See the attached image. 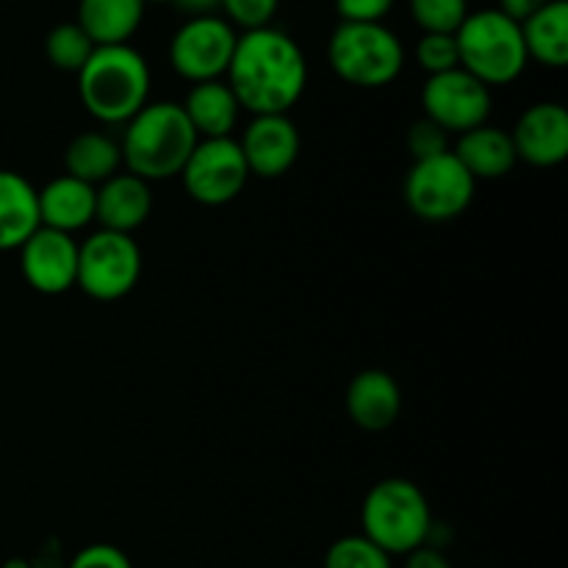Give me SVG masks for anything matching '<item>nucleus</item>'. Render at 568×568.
<instances>
[{"instance_id": "f257e3e1", "label": "nucleus", "mask_w": 568, "mask_h": 568, "mask_svg": "<svg viewBox=\"0 0 568 568\" xmlns=\"http://www.w3.org/2000/svg\"><path fill=\"white\" fill-rule=\"evenodd\" d=\"M227 87L250 114H288L308 83V61L288 33L266 26L239 33Z\"/></svg>"}, {"instance_id": "f03ea898", "label": "nucleus", "mask_w": 568, "mask_h": 568, "mask_svg": "<svg viewBox=\"0 0 568 568\" xmlns=\"http://www.w3.org/2000/svg\"><path fill=\"white\" fill-rule=\"evenodd\" d=\"M200 136L181 103H148L125 122L122 164L142 181H166L181 175Z\"/></svg>"}, {"instance_id": "7ed1b4c3", "label": "nucleus", "mask_w": 568, "mask_h": 568, "mask_svg": "<svg viewBox=\"0 0 568 568\" xmlns=\"http://www.w3.org/2000/svg\"><path fill=\"white\" fill-rule=\"evenodd\" d=\"M78 94L94 120L105 125H125L148 105L150 67L131 44L94 48L78 72Z\"/></svg>"}, {"instance_id": "20e7f679", "label": "nucleus", "mask_w": 568, "mask_h": 568, "mask_svg": "<svg viewBox=\"0 0 568 568\" xmlns=\"http://www.w3.org/2000/svg\"><path fill=\"white\" fill-rule=\"evenodd\" d=\"M433 514L425 491L405 477H388L369 488L361 505V536L386 555H408L425 547Z\"/></svg>"}, {"instance_id": "39448f33", "label": "nucleus", "mask_w": 568, "mask_h": 568, "mask_svg": "<svg viewBox=\"0 0 568 568\" xmlns=\"http://www.w3.org/2000/svg\"><path fill=\"white\" fill-rule=\"evenodd\" d=\"M458 59L469 75L491 87L514 83L527 67L521 26L499 9L469 11L464 26L455 33Z\"/></svg>"}, {"instance_id": "423d86ee", "label": "nucleus", "mask_w": 568, "mask_h": 568, "mask_svg": "<svg viewBox=\"0 0 568 568\" xmlns=\"http://www.w3.org/2000/svg\"><path fill=\"white\" fill-rule=\"evenodd\" d=\"M327 61L344 83L381 89L405 67V48L383 22H338L327 42Z\"/></svg>"}, {"instance_id": "0eeeda50", "label": "nucleus", "mask_w": 568, "mask_h": 568, "mask_svg": "<svg viewBox=\"0 0 568 568\" xmlns=\"http://www.w3.org/2000/svg\"><path fill=\"white\" fill-rule=\"evenodd\" d=\"M477 181L464 170L453 150L414 161L403 183L405 205L425 222L458 220L475 200Z\"/></svg>"}, {"instance_id": "6e6552de", "label": "nucleus", "mask_w": 568, "mask_h": 568, "mask_svg": "<svg viewBox=\"0 0 568 568\" xmlns=\"http://www.w3.org/2000/svg\"><path fill=\"white\" fill-rule=\"evenodd\" d=\"M142 275V253L133 236L98 231L78 244L75 286L100 303H114L133 292Z\"/></svg>"}, {"instance_id": "1a4fd4ad", "label": "nucleus", "mask_w": 568, "mask_h": 568, "mask_svg": "<svg viewBox=\"0 0 568 568\" xmlns=\"http://www.w3.org/2000/svg\"><path fill=\"white\" fill-rule=\"evenodd\" d=\"M236 28L216 14H192L170 42V64L192 83L220 81L236 50Z\"/></svg>"}, {"instance_id": "9d476101", "label": "nucleus", "mask_w": 568, "mask_h": 568, "mask_svg": "<svg viewBox=\"0 0 568 568\" xmlns=\"http://www.w3.org/2000/svg\"><path fill=\"white\" fill-rule=\"evenodd\" d=\"M250 170L236 139H200L183 164L181 181L200 205H227L242 194Z\"/></svg>"}, {"instance_id": "9b49d317", "label": "nucleus", "mask_w": 568, "mask_h": 568, "mask_svg": "<svg viewBox=\"0 0 568 568\" xmlns=\"http://www.w3.org/2000/svg\"><path fill=\"white\" fill-rule=\"evenodd\" d=\"M425 120L436 122L447 133H466L486 125L491 114V89L475 75L455 67L442 75H427L422 89Z\"/></svg>"}, {"instance_id": "f8f14e48", "label": "nucleus", "mask_w": 568, "mask_h": 568, "mask_svg": "<svg viewBox=\"0 0 568 568\" xmlns=\"http://www.w3.org/2000/svg\"><path fill=\"white\" fill-rule=\"evenodd\" d=\"M20 270L33 292H70L78 277V242L70 233L37 227L20 247Z\"/></svg>"}, {"instance_id": "ddd939ff", "label": "nucleus", "mask_w": 568, "mask_h": 568, "mask_svg": "<svg viewBox=\"0 0 568 568\" xmlns=\"http://www.w3.org/2000/svg\"><path fill=\"white\" fill-rule=\"evenodd\" d=\"M244 161L250 175L272 178L286 175L300 155V131L288 114H258L244 131L242 142Z\"/></svg>"}, {"instance_id": "4468645a", "label": "nucleus", "mask_w": 568, "mask_h": 568, "mask_svg": "<svg viewBox=\"0 0 568 568\" xmlns=\"http://www.w3.org/2000/svg\"><path fill=\"white\" fill-rule=\"evenodd\" d=\"M516 159L532 166H558L568 155V111L560 103L544 100L530 105L510 131Z\"/></svg>"}, {"instance_id": "2eb2a0df", "label": "nucleus", "mask_w": 568, "mask_h": 568, "mask_svg": "<svg viewBox=\"0 0 568 568\" xmlns=\"http://www.w3.org/2000/svg\"><path fill=\"white\" fill-rule=\"evenodd\" d=\"M150 211H153L150 183L131 172H116L94 189V220L100 222V231L131 236L136 227L148 222Z\"/></svg>"}, {"instance_id": "dca6fc26", "label": "nucleus", "mask_w": 568, "mask_h": 568, "mask_svg": "<svg viewBox=\"0 0 568 568\" xmlns=\"http://www.w3.org/2000/svg\"><path fill=\"white\" fill-rule=\"evenodd\" d=\"M347 414L361 430L383 433L399 419L403 392L386 369H364L347 386Z\"/></svg>"}, {"instance_id": "f3484780", "label": "nucleus", "mask_w": 568, "mask_h": 568, "mask_svg": "<svg viewBox=\"0 0 568 568\" xmlns=\"http://www.w3.org/2000/svg\"><path fill=\"white\" fill-rule=\"evenodd\" d=\"M39 222L61 233H75L94 222V186L59 175L37 192Z\"/></svg>"}, {"instance_id": "a211bd4d", "label": "nucleus", "mask_w": 568, "mask_h": 568, "mask_svg": "<svg viewBox=\"0 0 568 568\" xmlns=\"http://www.w3.org/2000/svg\"><path fill=\"white\" fill-rule=\"evenodd\" d=\"M453 153L475 181H497V178H505L514 170L516 161H519L516 159L514 142H510V133H505L503 128L488 125V122L475 128V131L460 133Z\"/></svg>"}, {"instance_id": "6ab92c4d", "label": "nucleus", "mask_w": 568, "mask_h": 568, "mask_svg": "<svg viewBox=\"0 0 568 568\" xmlns=\"http://www.w3.org/2000/svg\"><path fill=\"white\" fill-rule=\"evenodd\" d=\"M37 227H42L37 189L20 172L0 170V253L20 250Z\"/></svg>"}, {"instance_id": "aec40b11", "label": "nucleus", "mask_w": 568, "mask_h": 568, "mask_svg": "<svg viewBox=\"0 0 568 568\" xmlns=\"http://www.w3.org/2000/svg\"><path fill=\"white\" fill-rule=\"evenodd\" d=\"M144 0H78V26L94 48L128 44L144 17Z\"/></svg>"}, {"instance_id": "412c9836", "label": "nucleus", "mask_w": 568, "mask_h": 568, "mask_svg": "<svg viewBox=\"0 0 568 568\" xmlns=\"http://www.w3.org/2000/svg\"><path fill=\"white\" fill-rule=\"evenodd\" d=\"M181 105L200 139L231 136L239 122V111H242L233 89L222 81L192 83Z\"/></svg>"}, {"instance_id": "4be33fe9", "label": "nucleus", "mask_w": 568, "mask_h": 568, "mask_svg": "<svg viewBox=\"0 0 568 568\" xmlns=\"http://www.w3.org/2000/svg\"><path fill=\"white\" fill-rule=\"evenodd\" d=\"M521 26L527 59L538 61L552 70H564L568 64V3L549 0L547 6L527 17Z\"/></svg>"}, {"instance_id": "5701e85b", "label": "nucleus", "mask_w": 568, "mask_h": 568, "mask_svg": "<svg viewBox=\"0 0 568 568\" xmlns=\"http://www.w3.org/2000/svg\"><path fill=\"white\" fill-rule=\"evenodd\" d=\"M120 144L98 131L78 133L64 150L67 175L75 178V181L89 183V186L94 189H98L100 183L109 181L111 175H116V172H120Z\"/></svg>"}, {"instance_id": "b1692460", "label": "nucleus", "mask_w": 568, "mask_h": 568, "mask_svg": "<svg viewBox=\"0 0 568 568\" xmlns=\"http://www.w3.org/2000/svg\"><path fill=\"white\" fill-rule=\"evenodd\" d=\"M44 53L48 61L61 72H81L89 55L94 53V42L83 33L78 22H61V26L50 28L48 39H44Z\"/></svg>"}, {"instance_id": "393cba45", "label": "nucleus", "mask_w": 568, "mask_h": 568, "mask_svg": "<svg viewBox=\"0 0 568 568\" xmlns=\"http://www.w3.org/2000/svg\"><path fill=\"white\" fill-rule=\"evenodd\" d=\"M408 9L422 33H458L469 17V0H408Z\"/></svg>"}, {"instance_id": "a878e982", "label": "nucleus", "mask_w": 568, "mask_h": 568, "mask_svg": "<svg viewBox=\"0 0 568 568\" xmlns=\"http://www.w3.org/2000/svg\"><path fill=\"white\" fill-rule=\"evenodd\" d=\"M325 568H392V555L366 536H344L327 549Z\"/></svg>"}, {"instance_id": "bb28decb", "label": "nucleus", "mask_w": 568, "mask_h": 568, "mask_svg": "<svg viewBox=\"0 0 568 568\" xmlns=\"http://www.w3.org/2000/svg\"><path fill=\"white\" fill-rule=\"evenodd\" d=\"M416 61L427 75H442L460 67L455 33H422L416 44Z\"/></svg>"}, {"instance_id": "cd10ccee", "label": "nucleus", "mask_w": 568, "mask_h": 568, "mask_svg": "<svg viewBox=\"0 0 568 568\" xmlns=\"http://www.w3.org/2000/svg\"><path fill=\"white\" fill-rule=\"evenodd\" d=\"M222 9H225V20L233 28H242V31H258L272 22V17L277 14V6L281 0H222Z\"/></svg>"}, {"instance_id": "c85d7f7f", "label": "nucleus", "mask_w": 568, "mask_h": 568, "mask_svg": "<svg viewBox=\"0 0 568 568\" xmlns=\"http://www.w3.org/2000/svg\"><path fill=\"white\" fill-rule=\"evenodd\" d=\"M405 144H408L414 161L433 159V155L447 153V150H449L447 131H442V128H438L436 122H430V120L414 122V125L408 128V133H405Z\"/></svg>"}, {"instance_id": "c756f323", "label": "nucleus", "mask_w": 568, "mask_h": 568, "mask_svg": "<svg viewBox=\"0 0 568 568\" xmlns=\"http://www.w3.org/2000/svg\"><path fill=\"white\" fill-rule=\"evenodd\" d=\"M67 568H133L131 558L114 544H89Z\"/></svg>"}, {"instance_id": "7c9ffc66", "label": "nucleus", "mask_w": 568, "mask_h": 568, "mask_svg": "<svg viewBox=\"0 0 568 568\" xmlns=\"http://www.w3.org/2000/svg\"><path fill=\"white\" fill-rule=\"evenodd\" d=\"M394 0H336L342 22H383Z\"/></svg>"}, {"instance_id": "2f4dec72", "label": "nucleus", "mask_w": 568, "mask_h": 568, "mask_svg": "<svg viewBox=\"0 0 568 568\" xmlns=\"http://www.w3.org/2000/svg\"><path fill=\"white\" fill-rule=\"evenodd\" d=\"M403 568H453V566H449V560L444 558L442 549L419 547V549H414V552L405 555Z\"/></svg>"}, {"instance_id": "473e14b6", "label": "nucleus", "mask_w": 568, "mask_h": 568, "mask_svg": "<svg viewBox=\"0 0 568 568\" xmlns=\"http://www.w3.org/2000/svg\"><path fill=\"white\" fill-rule=\"evenodd\" d=\"M547 3H549V0H499L497 9L503 11V14H508L510 20L525 22L527 17L536 14V11L541 9V6H547Z\"/></svg>"}, {"instance_id": "72a5a7b5", "label": "nucleus", "mask_w": 568, "mask_h": 568, "mask_svg": "<svg viewBox=\"0 0 568 568\" xmlns=\"http://www.w3.org/2000/svg\"><path fill=\"white\" fill-rule=\"evenodd\" d=\"M175 3H181V9L192 11V14H211V9H216L222 0H175Z\"/></svg>"}, {"instance_id": "f704fd0d", "label": "nucleus", "mask_w": 568, "mask_h": 568, "mask_svg": "<svg viewBox=\"0 0 568 568\" xmlns=\"http://www.w3.org/2000/svg\"><path fill=\"white\" fill-rule=\"evenodd\" d=\"M144 3H172V0H144Z\"/></svg>"}]
</instances>
